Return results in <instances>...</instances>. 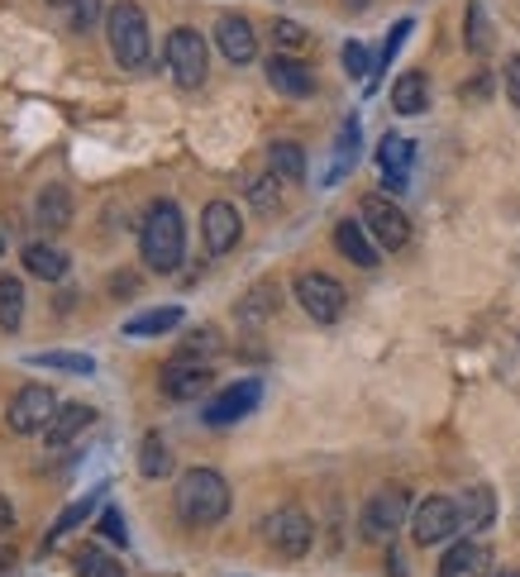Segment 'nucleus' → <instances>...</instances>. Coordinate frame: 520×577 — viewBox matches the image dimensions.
Listing matches in <instances>:
<instances>
[{"mask_svg":"<svg viewBox=\"0 0 520 577\" xmlns=\"http://www.w3.org/2000/svg\"><path fill=\"white\" fill-rule=\"evenodd\" d=\"M139 253H143V268L153 272H177L182 268V253H186V225H182V210L172 200H153L149 215L139 225Z\"/></svg>","mask_w":520,"mask_h":577,"instance_id":"f257e3e1","label":"nucleus"},{"mask_svg":"<svg viewBox=\"0 0 520 577\" xmlns=\"http://www.w3.org/2000/svg\"><path fill=\"white\" fill-rule=\"evenodd\" d=\"M172 501H177V515L186 525L210 530V525H220L229 515V482L215 468H192V472H182V478H177Z\"/></svg>","mask_w":520,"mask_h":577,"instance_id":"f03ea898","label":"nucleus"},{"mask_svg":"<svg viewBox=\"0 0 520 577\" xmlns=\"http://www.w3.org/2000/svg\"><path fill=\"white\" fill-rule=\"evenodd\" d=\"M106 34H110V53L120 67L139 72L149 63V20H143V10L134 0H115L106 14Z\"/></svg>","mask_w":520,"mask_h":577,"instance_id":"7ed1b4c3","label":"nucleus"},{"mask_svg":"<svg viewBox=\"0 0 520 577\" xmlns=\"http://www.w3.org/2000/svg\"><path fill=\"white\" fill-rule=\"evenodd\" d=\"M258 535H263V544H268L272 554H282V558H306L311 544H315V525H311V515L301 511V507H278L272 515H263Z\"/></svg>","mask_w":520,"mask_h":577,"instance_id":"20e7f679","label":"nucleus"},{"mask_svg":"<svg viewBox=\"0 0 520 577\" xmlns=\"http://www.w3.org/2000/svg\"><path fill=\"white\" fill-rule=\"evenodd\" d=\"M411 515V497L401 492V487H382V492H372L364 501V515H358V535L368 544H387L397 535L401 525H407Z\"/></svg>","mask_w":520,"mask_h":577,"instance_id":"39448f33","label":"nucleus"},{"mask_svg":"<svg viewBox=\"0 0 520 577\" xmlns=\"http://www.w3.org/2000/svg\"><path fill=\"white\" fill-rule=\"evenodd\" d=\"M167 67H172V77H177V86H186V91H196V86L210 77L206 39H201L192 24H177L167 34Z\"/></svg>","mask_w":520,"mask_h":577,"instance_id":"423d86ee","label":"nucleus"},{"mask_svg":"<svg viewBox=\"0 0 520 577\" xmlns=\"http://www.w3.org/2000/svg\"><path fill=\"white\" fill-rule=\"evenodd\" d=\"M53 415H57V396H53V387H48V382H29V387H20V392L10 396L6 425L14 429V435H43Z\"/></svg>","mask_w":520,"mask_h":577,"instance_id":"0eeeda50","label":"nucleus"},{"mask_svg":"<svg viewBox=\"0 0 520 577\" xmlns=\"http://www.w3.org/2000/svg\"><path fill=\"white\" fill-rule=\"evenodd\" d=\"M458 530H464V521H458V501L454 497H425L411 515V540L421 544V549L449 544Z\"/></svg>","mask_w":520,"mask_h":577,"instance_id":"6e6552de","label":"nucleus"},{"mask_svg":"<svg viewBox=\"0 0 520 577\" xmlns=\"http://www.w3.org/2000/svg\"><path fill=\"white\" fill-rule=\"evenodd\" d=\"M296 306L311 315L315 325H335L344 306H349V296H344V286L335 277H325V272H301L296 277Z\"/></svg>","mask_w":520,"mask_h":577,"instance_id":"1a4fd4ad","label":"nucleus"},{"mask_svg":"<svg viewBox=\"0 0 520 577\" xmlns=\"http://www.w3.org/2000/svg\"><path fill=\"white\" fill-rule=\"evenodd\" d=\"M364 225H368V235L378 239V249H387V253H397V249H407L411 243L407 210H401L397 200H387V196H364Z\"/></svg>","mask_w":520,"mask_h":577,"instance_id":"9d476101","label":"nucleus"},{"mask_svg":"<svg viewBox=\"0 0 520 577\" xmlns=\"http://www.w3.org/2000/svg\"><path fill=\"white\" fill-rule=\"evenodd\" d=\"M258 401H263V382L258 378H243V382H229L225 392H215L210 401H206V411H201V421H206L210 429H225V425H235V421H243Z\"/></svg>","mask_w":520,"mask_h":577,"instance_id":"9b49d317","label":"nucleus"},{"mask_svg":"<svg viewBox=\"0 0 520 577\" xmlns=\"http://www.w3.org/2000/svg\"><path fill=\"white\" fill-rule=\"evenodd\" d=\"M201 239H206V253H229L235 243L243 239V220L235 210V200H210L206 210H201Z\"/></svg>","mask_w":520,"mask_h":577,"instance_id":"f8f14e48","label":"nucleus"},{"mask_svg":"<svg viewBox=\"0 0 520 577\" xmlns=\"http://www.w3.org/2000/svg\"><path fill=\"white\" fill-rule=\"evenodd\" d=\"M210 382H215L210 363H186V358H172V363L158 372V387H163L167 401H201L210 392Z\"/></svg>","mask_w":520,"mask_h":577,"instance_id":"ddd939ff","label":"nucleus"},{"mask_svg":"<svg viewBox=\"0 0 520 577\" xmlns=\"http://www.w3.org/2000/svg\"><path fill=\"white\" fill-rule=\"evenodd\" d=\"M215 43H220V53L235 67L258 57V34H253V24L243 20V14H220V20H215Z\"/></svg>","mask_w":520,"mask_h":577,"instance_id":"4468645a","label":"nucleus"},{"mask_svg":"<svg viewBox=\"0 0 520 577\" xmlns=\"http://www.w3.org/2000/svg\"><path fill=\"white\" fill-rule=\"evenodd\" d=\"M268 81H272V91L286 96V100H306L315 91V77H311V67L301 63V57L292 53H278V57H268Z\"/></svg>","mask_w":520,"mask_h":577,"instance_id":"2eb2a0df","label":"nucleus"},{"mask_svg":"<svg viewBox=\"0 0 520 577\" xmlns=\"http://www.w3.org/2000/svg\"><path fill=\"white\" fill-rule=\"evenodd\" d=\"M411 163H415V143L401 139V134H382V143H378V167H382L387 192H407Z\"/></svg>","mask_w":520,"mask_h":577,"instance_id":"dca6fc26","label":"nucleus"},{"mask_svg":"<svg viewBox=\"0 0 520 577\" xmlns=\"http://www.w3.org/2000/svg\"><path fill=\"white\" fill-rule=\"evenodd\" d=\"M335 249L349 258L354 268H378V258H382V249H378V239L368 235V225L364 220H339L335 225Z\"/></svg>","mask_w":520,"mask_h":577,"instance_id":"f3484780","label":"nucleus"},{"mask_svg":"<svg viewBox=\"0 0 520 577\" xmlns=\"http://www.w3.org/2000/svg\"><path fill=\"white\" fill-rule=\"evenodd\" d=\"M91 421H96V411L82 406V401H72V406H57V415L48 421V429H43V444H48V449H67L72 439H82L86 429H91Z\"/></svg>","mask_w":520,"mask_h":577,"instance_id":"a211bd4d","label":"nucleus"},{"mask_svg":"<svg viewBox=\"0 0 520 577\" xmlns=\"http://www.w3.org/2000/svg\"><path fill=\"white\" fill-rule=\"evenodd\" d=\"M358 149H364V124H358V115H349V120L339 124V139H335V157H329V167H325V186H335V182H344L354 172V163H358Z\"/></svg>","mask_w":520,"mask_h":577,"instance_id":"6ab92c4d","label":"nucleus"},{"mask_svg":"<svg viewBox=\"0 0 520 577\" xmlns=\"http://www.w3.org/2000/svg\"><path fill=\"white\" fill-rule=\"evenodd\" d=\"M487 564H492V554L483 549V544H473V540H458L444 549L440 558V577H483Z\"/></svg>","mask_w":520,"mask_h":577,"instance_id":"aec40b11","label":"nucleus"},{"mask_svg":"<svg viewBox=\"0 0 520 577\" xmlns=\"http://www.w3.org/2000/svg\"><path fill=\"white\" fill-rule=\"evenodd\" d=\"M20 258H24L29 277H39V282H63L67 268H72V258L57 249V243H24Z\"/></svg>","mask_w":520,"mask_h":577,"instance_id":"412c9836","label":"nucleus"},{"mask_svg":"<svg viewBox=\"0 0 520 577\" xmlns=\"http://www.w3.org/2000/svg\"><path fill=\"white\" fill-rule=\"evenodd\" d=\"M278 301H282L278 282H258V286H249V292L239 296L235 315H239L243 325H263V320H272V315H278Z\"/></svg>","mask_w":520,"mask_h":577,"instance_id":"4be33fe9","label":"nucleus"},{"mask_svg":"<svg viewBox=\"0 0 520 577\" xmlns=\"http://www.w3.org/2000/svg\"><path fill=\"white\" fill-rule=\"evenodd\" d=\"M458 521H464V530H487L497 521V497H492V487H468L464 501H458Z\"/></svg>","mask_w":520,"mask_h":577,"instance_id":"5701e85b","label":"nucleus"},{"mask_svg":"<svg viewBox=\"0 0 520 577\" xmlns=\"http://www.w3.org/2000/svg\"><path fill=\"white\" fill-rule=\"evenodd\" d=\"M425 106H430L425 72H401L397 86H392V110L397 115H425Z\"/></svg>","mask_w":520,"mask_h":577,"instance_id":"b1692460","label":"nucleus"},{"mask_svg":"<svg viewBox=\"0 0 520 577\" xmlns=\"http://www.w3.org/2000/svg\"><path fill=\"white\" fill-rule=\"evenodd\" d=\"M100 497H106V487H96V492H86V497H77V501H72V507H67V511H63V515H57V521L48 525V535H43V544H57L63 535H72V530H77V525H86V521H91V511L100 507Z\"/></svg>","mask_w":520,"mask_h":577,"instance_id":"393cba45","label":"nucleus"},{"mask_svg":"<svg viewBox=\"0 0 520 577\" xmlns=\"http://www.w3.org/2000/svg\"><path fill=\"white\" fill-rule=\"evenodd\" d=\"M34 215H39V225L43 229H67L72 225V196L63 192V186H43L39 200H34Z\"/></svg>","mask_w":520,"mask_h":577,"instance_id":"a878e982","label":"nucleus"},{"mask_svg":"<svg viewBox=\"0 0 520 577\" xmlns=\"http://www.w3.org/2000/svg\"><path fill=\"white\" fill-rule=\"evenodd\" d=\"M268 167L278 172L282 182H301L306 177V149H301V143H292V139H278L268 149Z\"/></svg>","mask_w":520,"mask_h":577,"instance_id":"bb28decb","label":"nucleus"},{"mask_svg":"<svg viewBox=\"0 0 520 577\" xmlns=\"http://www.w3.org/2000/svg\"><path fill=\"white\" fill-rule=\"evenodd\" d=\"M182 325V306H163V311H143L134 320H124L129 339H149V335H167V329Z\"/></svg>","mask_w":520,"mask_h":577,"instance_id":"cd10ccee","label":"nucleus"},{"mask_svg":"<svg viewBox=\"0 0 520 577\" xmlns=\"http://www.w3.org/2000/svg\"><path fill=\"white\" fill-rule=\"evenodd\" d=\"M72 568H77V577H124V564L106 549H96V544H82L77 558H72Z\"/></svg>","mask_w":520,"mask_h":577,"instance_id":"c85d7f7f","label":"nucleus"},{"mask_svg":"<svg viewBox=\"0 0 520 577\" xmlns=\"http://www.w3.org/2000/svg\"><path fill=\"white\" fill-rule=\"evenodd\" d=\"M24 320V282L20 277H0V329L14 335Z\"/></svg>","mask_w":520,"mask_h":577,"instance_id":"c756f323","label":"nucleus"},{"mask_svg":"<svg viewBox=\"0 0 520 577\" xmlns=\"http://www.w3.org/2000/svg\"><path fill=\"white\" fill-rule=\"evenodd\" d=\"M215 353H220V329H210V325L192 329V335L182 339V349H177V358H186V363H210Z\"/></svg>","mask_w":520,"mask_h":577,"instance_id":"7c9ffc66","label":"nucleus"},{"mask_svg":"<svg viewBox=\"0 0 520 577\" xmlns=\"http://www.w3.org/2000/svg\"><path fill=\"white\" fill-rule=\"evenodd\" d=\"M464 43H468V53H487L492 48V24H487V6L483 0H468V20H464Z\"/></svg>","mask_w":520,"mask_h":577,"instance_id":"2f4dec72","label":"nucleus"},{"mask_svg":"<svg viewBox=\"0 0 520 577\" xmlns=\"http://www.w3.org/2000/svg\"><path fill=\"white\" fill-rule=\"evenodd\" d=\"M29 368L77 372V378H86V372H96V358H86V353H29Z\"/></svg>","mask_w":520,"mask_h":577,"instance_id":"473e14b6","label":"nucleus"},{"mask_svg":"<svg viewBox=\"0 0 520 577\" xmlns=\"http://www.w3.org/2000/svg\"><path fill=\"white\" fill-rule=\"evenodd\" d=\"M411 29H415L411 20H397V24H392V34H387V43H382V53H378V67H372V77L364 81V91H368V96L378 91V77H382V72H387V63H392V57L401 53V43L411 39Z\"/></svg>","mask_w":520,"mask_h":577,"instance_id":"72a5a7b5","label":"nucleus"},{"mask_svg":"<svg viewBox=\"0 0 520 577\" xmlns=\"http://www.w3.org/2000/svg\"><path fill=\"white\" fill-rule=\"evenodd\" d=\"M139 472H143V478H167V472H172V454H167V444L158 435H149L139 444Z\"/></svg>","mask_w":520,"mask_h":577,"instance_id":"f704fd0d","label":"nucleus"},{"mask_svg":"<svg viewBox=\"0 0 520 577\" xmlns=\"http://www.w3.org/2000/svg\"><path fill=\"white\" fill-rule=\"evenodd\" d=\"M272 43H278L282 53H306L311 48V29H301L296 20H272Z\"/></svg>","mask_w":520,"mask_h":577,"instance_id":"c9c22d12","label":"nucleus"},{"mask_svg":"<svg viewBox=\"0 0 520 577\" xmlns=\"http://www.w3.org/2000/svg\"><path fill=\"white\" fill-rule=\"evenodd\" d=\"M339 63H344V72H349V77L358 81V77H372V53L364 48V43H358V39H349V43H344V53H339Z\"/></svg>","mask_w":520,"mask_h":577,"instance_id":"e433bc0d","label":"nucleus"},{"mask_svg":"<svg viewBox=\"0 0 520 577\" xmlns=\"http://www.w3.org/2000/svg\"><path fill=\"white\" fill-rule=\"evenodd\" d=\"M278 186H282V177H278V172H268V177H258V182L249 186V200H253V206L263 210V215H272V210H278Z\"/></svg>","mask_w":520,"mask_h":577,"instance_id":"4c0bfd02","label":"nucleus"},{"mask_svg":"<svg viewBox=\"0 0 520 577\" xmlns=\"http://www.w3.org/2000/svg\"><path fill=\"white\" fill-rule=\"evenodd\" d=\"M96 535H100V540H110V544H120V549H124V544H129V530H124V515H120V511H115V507H100V521H96Z\"/></svg>","mask_w":520,"mask_h":577,"instance_id":"58836bf2","label":"nucleus"},{"mask_svg":"<svg viewBox=\"0 0 520 577\" xmlns=\"http://www.w3.org/2000/svg\"><path fill=\"white\" fill-rule=\"evenodd\" d=\"M501 81H507V96H511V106L520 110V57H507V72H501Z\"/></svg>","mask_w":520,"mask_h":577,"instance_id":"ea45409f","label":"nucleus"},{"mask_svg":"<svg viewBox=\"0 0 520 577\" xmlns=\"http://www.w3.org/2000/svg\"><path fill=\"white\" fill-rule=\"evenodd\" d=\"M96 20V0H77V29H86Z\"/></svg>","mask_w":520,"mask_h":577,"instance_id":"a19ab883","label":"nucleus"},{"mask_svg":"<svg viewBox=\"0 0 520 577\" xmlns=\"http://www.w3.org/2000/svg\"><path fill=\"white\" fill-rule=\"evenodd\" d=\"M14 525V507H10V497L0 492V530H10Z\"/></svg>","mask_w":520,"mask_h":577,"instance_id":"79ce46f5","label":"nucleus"},{"mask_svg":"<svg viewBox=\"0 0 520 577\" xmlns=\"http://www.w3.org/2000/svg\"><path fill=\"white\" fill-rule=\"evenodd\" d=\"M387 568H392V577H407V564H401V554H397V549L387 554Z\"/></svg>","mask_w":520,"mask_h":577,"instance_id":"37998d69","label":"nucleus"},{"mask_svg":"<svg viewBox=\"0 0 520 577\" xmlns=\"http://www.w3.org/2000/svg\"><path fill=\"white\" fill-rule=\"evenodd\" d=\"M14 564V554H10V544H0V573H6Z\"/></svg>","mask_w":520,"mask_h":577,"instance_id":"c03bdc74","label":"nucleus"},{"mask_svg":"<svg viewBox=\"0 0 520 577\" xmlns=\"http://www.w3.org/2000/svg\"><path fill=\"white\" fill-rule=\"evenodd\" d=\"M344 6H349V10H368L372 0H344Z\"/></svg>","mask_w":520,"mask_h":577,"instance_id":"a18cd8bd","label":"nucleus"},{"mask_svg":"<svg viewBox=\"0 0 520 577\" xmlns=\"http://www.w3.org/2000/svg\"><path fill=\"white\" fill-rule=\"evenodd\" d=\"M497 577H520V573H511V568H501V573H497Z\"/></svg>","mask_w":520,"mask_h":577,"instance_id":"49530a36","label":"nucleus"},{"mask_svg":"<svg viewBox=\"0 0 520 577\" xmlns=\"http://www.w3.org/2000/svg\"><path fill=\"white\" fill-rule=\"evenodd\" d=\"M0 258H6V239H0Z\"/></svg>","mask_w":520,"mask_h":577,"instance_id":"de8ad7c7","label":"nucleus"},{"mask_svg":"<svg viewBox=\"0 0 520 577\" xmlns=\"http://www.w3.org/2000/svg\"><path fill=\"white\" fill-rule=\"evenodd\" d=\"M53 6H72V0H53Z\"/></svg>","mask_w":520,"mask_h":577,"instance_id":"09e8293b","label":"nucleus"}]
</instances>
